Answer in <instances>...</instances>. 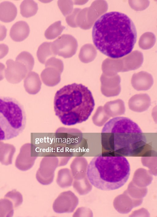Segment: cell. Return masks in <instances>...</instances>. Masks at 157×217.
Returning a JSON list of instances; mask_svg holds the SVG:
<instances>
[{
	"label": "cell",
	"mask_w": 157,
	"mask_h": 217,
	"mask_svg": "<svg viewBox=\"0 0 157 217\" xmlns=\"http://www.w3.org/2000/svg\"><path fill=\"white\" fill-rule=\"evenodd\" d=\"M45 65V69L40 74L42 81L48 86L52 87L56 85L60 81V75L63 69L51 65Z\"/></svg>",
	"instance_id": "obj_13"
},
{
	"label": "cell",
	"mask_w": 157,
	"mask_h": 217,
	"mask_svg": "<svg viewBox=\"0 0 157 217\" xmlns=\"http://www.w3.org/2000/svg\"><path fill=\"white\" fill-rule=\"evenodd\" d=\"M20 13L24 17L28 18L34 15L38 10L37 4L33 0H24L20 6Z\"/></svg>",
	"instance_id": "obj_25"
},
{
	"label": "cell",
	"mask_w": 157,
	"mask_h": 217,
	"mask_svg": "<svg viewBox=\"0 0 157 217\" xmlns=\"http://www.w3.org/2000/svg\"><path fill=\"white\" fill-rule=\"evenodd\" d=\"M80 9L75 8L73 9L71 13L66 17V20L67 24L72 28L77 27L75 24V18L78 12Z\"/></svg>",
	"instance_id": "obj_32"
},
{
	"label": "cell",
	"mask_w": 157,
	"mask_h": 217,
	"mask_svg": "<svg viewBox=\"0 0 157 217\" xmlns=\"http://www.w3.org/2000/svg\"><path fill=\"white\" fill-rule=\"evenodd\" d=\"M79 157H77L72 162L71 166V172L74 180L73 184L88 183V180L87 177L86 162L82 163Z\"/></svg>",
	"instance_id": "obj_15"
},
{
	"label": "cell",
	"mask_w": 157,
	"mask_h": 217,
	"mask_svg": "<svg viewBox=\"0 0 157 217\" xmlns=\"http://www.w3.org/2000/svg\"><path fill=\"white\" fill-rule=\"evenodd\" d=\"M110 117L105 112L103 107L101 106L98 107L92 117L93 123L98 127L102 126L109 119Z\"/></svg>",
	"instance_id": "obj_29"
},
{
	"label": "cell",
	"mask_w": 157,
	"mask_h": 217,
	"mask_svg": "<svg viewBox=\"0 0 157 217\" xmlns=\"http://www.w3.org/2000/svg\"><path fill=\"white\" fill-rule=\"evenodd\" d=\"M107 75L102 73L100 78L102 93L107 97L118 95L121 91L120 76L117 74Z\"/></svg>",
	"instance_id": "obj_12"
},
{
	"label": "cell",
	"mask_w": 157,
	"mask_h": 217,
	"mask_svg": "<svg viewBox=\"0 0 157 217\" xmlns=\"http://www.w3.org/2000/svg\"><path fill=\"white\" fill-rule=\"evenodd\" d=\"M153 82L152 76L144 71H141L134 73L131 80V83L132 87L138 91L149 89L152 86Z\"/></svg>",
	"instance_id": "obj_14"
},
{
	"label": "cell",
	"mask_w": 157,
	"mask_h": 217,
	"mask_svg": "<svg viewBox=\"0 0 157 217\" xmlns=\"http://www.w3.org/2000/svg\"><path fill=\"white\" fill-rule=\"evenodd\" d=\"M61 23L60 21L55 22L47 29L44 33L46 39H53L61 34L65 29V27L61 25Z\"/></svg>",
	"instance_id": "obj_27"
},
{
	"label": "cell",
	"mask_w": 157,
	"mask_h": 217,
	"mask_svg": "<svg viewBox=\"0 0 157 217\" xmlns=\"http://www.w3.org/2000/svg\"><path fill=\"white\" fill-rule=\"evenodd\" d=\"M107 9V2L100 0L94 1L89 7L80 9L76 16L77 27L84 30L90 29L96 19Z\"/></svg>",
	"instance_id": "obj_8"
},
{
	"label": "cell",
	"mask_w": 157,
	"mask_h": 217,
	"mask_svg": "<svg viewBox=\"0 0 157 217\" xmlns=\"http://www.w3.org/2000/svg\"><path fill=\"white\" fill-rule=\"evenodd\" d=\"M15 61L25 65L29 73L32 70L34 64L33 56L30 53L26 51H23L20 53L16 57Z\"/></svg>",
	"instance_id": "obj_28"
},
{
	"label": "cell",
	"mask_w": 157,
	"mask_h": 217,
	"mask_svg": "<svg viewBox=\"0 0 157 217\" xmlns=\"http://www.w3.org/2000/svg\"><path fill=\"white\" fill-rule=\"evenodd\" d=\"M26 123L22 105L16 99L0 97V141L13 138L22 132Z\"/></svg>",
	"instance_id": "obj_6"
},
{
	"label": "cell",
	"mask_w": 157,
	"mask_h": 217,
	"mask_svg": "<svg viewBox=\"0 0 157 217\" xmlns=\"http://www.w3.org/2000/svg\"><path fill=\"white\" fill-rule=\"evenodd\" d=\"M73 179L71 171L68 169H63L58 171L56 182L61 188H66L72 185Z\"/></svg>",
	"instance_id": "obj_24"
},
{
	"label": "cell",
	"mask_w": 157,
	"mask_h": 217,
	"mask_svg": "<svg viewBox=\"0 0 157 217\" xmlns=\"http://www.w3.org/2000/svg\"><path fill=\"white\" fill-rule=\"evenodd\" d=\"M58 166L56 163L53 165H44L41 162L36 175L38 181L44 185L51 183L54 177L55 171Z\"/></svg>",
	"instance_id": "obj_17"
},
{
	"label": "cell",
	"mask_w": 157,
	"mask_h": 217,
	"mask_svg": "<svg viewBox=\"0 0 157 217\" xmlns=\"http://www.w3.org/2000/svg\"><path fill=\"white\" fill-rule=\"evenodd\" d=\"M5 68L4 65L0 63V81L3 80L4 78Z\"/></svg>",
	"instance_id": "obj_35"
},
{
	"label": "cell",
	"mask_w": 157,
	"mask_h": 217,
	"mask_svg": "<svg viewBox=\"0 0 157 217\" xmlns=\"http://www.w3.org/2000/svg\"><path fill=\"white\" fill-rule=\"evenodd\" d=\"M128 3L132 9L138 11L146 9L149 4V1L147 0H129Z\"/></svg>",
	"instance_id": "obj_31"
},
{
	"label": "cell",
	"mask_w": 157,
	"mask_h": 217,
	"mask_svg": "<svg viewBox=\"0 0 157 217\" xmlns=\"http://www.w3.org/2000/svg\"><path fill=\"white\" fill-rule=\"evenodd\" d=\"M130 168L127 159L123 156H97L90 161L86 169L90 183L104 191L115 190L128 181Z\"/></svg>",
	"instance_id": "obj_3"
},
{
	"label": "cell",
	"mask_w": 157,
	"mask_h": 217,
	"mask_svg": "<svg viewBox=\"0 0 157 217\" xmlns=\"http://www.w3.org/2000/svg\"><path fill=\"white\" fill-rule=\"evenodd\" d=\"M92 37L94 44L101 53L117 59L132 51L136 41L137 32L128 16L112 11L105 13L95 22Z\"/></svg>",
	"instance_id": "obj_1"
},
{
	"label": "cell",
	"mask_w": 157,
	"mask_h": 217,
	"mask_svg": "<svg viewBox=\"0 0 157 217\" xmlns=\"http://www.w3.org/2000/svg\"><path fill=\"white\" fill-rule=\"evenodd\" d=\"M7 68L5 76L8 82L13 84L19 83L29 72L25 66L19 62L9 59L6 62Z\"/></svg>",
	"instance_id": "obj_11"
},
{
	"label": "cell",
	"mask_w": 157,
	"mask_h": 217,
	"mask_svg": "<svg viewBox=\"0 0 157 217\" xmlns=\"http://www.w3.org/2000/svg\"><path fill=\"white\" fill-rule=\"evenodd\" d=\"M102 145L110 147L117 152L131 155L143 147L145 138L138 125L129 118L117 117L110 119L101 131Z\"/></svg>",
	"instance_id": "obj_4"
},
{
	"label": "cell",
	"mask_w": 157,
	"mask_h": 217,
	"mask_svg": "<svg viewBox=\"0 0 157 217\" xmlns=\"http://www.w3.org/2000/svg\"><path fill=\"white\" fill-rule=\"evenodd\" d=\"M38 138L36 151L39 156L63 157L80 156L84 152L81 135L71 133H59Z\"/></svg>",
	"instance_id": "obj_5"
},
{
	"label": "cell",
	"mask_w": 157,
	"mask_h": 217,
	"mask_svg": "<svg viewBox=\"0 0 157 217\" xmlns=\"http://www.w3.org/2000/svg\"><path fill=\"white\" fill-rule=\"evenodd\" d=\"M57 4L63 15L65 17L71 13L73 9V2L71 0H59Z\"/></svg>",
	"instance_id": "obj_30"
},
{
	"label": "cell",
	"mask_w": 157,
	"mask_h": 217,
	"mask_svg": "<svg viewBox=\"0 0 157 217\" xmlns=\"http://www.w3.org/2000/svg\"><path fill=\"white\" fill-rule=\"evenodd\" d=\"M52 43L55 55L64 58L71 57L75 55L78 47L76 39L68 34L62 35Z\"/></svg>",
	"instance_id": "obj_9"
},
{
	"label": "cell",
	"mask_w": 157,
	"mask_h": 217,
	"mask_svg": "<svg viewBox=\"0 0 157 217\" xmlns=\"http://www.w3.org/2000/svg\"><path fill=\"white\" fill-rule=\"evenodd\" d=\"M17 14L16 6L9 1H4L0 3V20L8 23L13 21Z\"/></svg>",
	"instance_id": "obj_20"
},
{
	"label": "cell",
	"mask_w": 157,
	"mask_h": 217,
	"mask_svg": "<svg viewBox=\"0 0 157 217\" xmlns=\"http://www.w3.org/2000/svg\"><path fill=\"white\" fill-rule=\"evenodd\" d=\"M9 50L8 46L4 44H0V59L4 57L8 54Z\"/></svg>",
	"instance_id": "obj_33"
},
{
	"label": "cell",
	"mask_w": 157,
	"mask_h": 217,
	"mask_svg": "<svg viewBox=\"0 0 157 217\" xmlns=\"http://www.w3.org/2000/svg\"><path fill=\"white\" fill-rule=\"evenodd\" d=\"M151 105V98L146 93L135 95L130 98L128 102L129 109L136 112H142L147 110Z\"/></svg>",
	"instance_id": "obj_16"
},
{
	"label": "cell",
	"mask_w": 157,
	"mask_h": 217,
	"mask_svg": "<svg viewBox=\"0 0 157 217\" xmlns=\"http://www.w3.org/2000/svg\"><path fill=\"white\" fill-rule=\"evenodd\" d=\"M24 86L29 94H35L40 90L41 82L38 74L33 71L29 72L24 80Z\"/></svg>",
	"instance_id": "obj_19"
},
{
	"label": "cell",
	"mask_w": 157,
	"mask_h": 217,
	"mask_svg": "<svg viewBox=\"0 0 157 217\" xmlns=\"http://www.w3.org/2000/svg\"><path fill=\"white\" fill-rule=\"evenodd\" d=\"M95 106L90 91L81 84L66 85L58 90L54 100L56 115L64 125L72 126L88 120Z\"/></svg>",
	"instance_id": "obj_2"
},
{
	"label": "cell",
	"mask_w": 157,
	"mask_h": 217,
	"mask_svg": "<svg viewBox=\"0 0 157 217\" xmlns=\"http://www.w3.org/2000/svg\"><path fill=\"white\" fill-rule=\"evenodd\" d=\"M78 202L77 197L71 191L64 192L54 201L53 209L57 213H71L77 207Z\"/></svg>",
	"instance_id": "obj_10"
},
{
	"label": "cell",
	"mask_w": 157,
	"mask_h": 217,
	"mask_svg": "<svg viewBox=\"0 0 157 217\" xmlns=\"http://www.w3.org/2000/svg\"><path fill=\"white\" fill-rule=\"evenodd\" d=\"M103 108L110 117L123 115L125 111L124 102L121 99L107 102L104 105Z\"/></svg>",
	"instance_id": "obj_21"
},
{
	"label": "cell",
	"mask_w": 157,
	"mask_h": 217,
	"mask_svg": "<svg viewBox=\"0 0 157 217\" xmlns=\"http://www.w3.org/2000/svg\"><path fill=\"white\" fill-rule=\"evenodd\" d=\"M39 61L41 63L44 64L49 59L55 57L51 42H44L39 47L36 53Z\"/></svg>",
	"instance_id": "obj_22"
},
{
	"label": "cell",
	"mask_w": 157,
	"mask_h": 217,
	"mask_svg": "<svg viewBox=\"0 0 157 217\" xmlns=\"http://www.w3.org/2000/svg\"><path fill=\"white\" fill-rule=\"evenodd\" d=\"M97 55V51L92 44H86L82 47L78 57L82 63H88L93 61Z\"/></svg>",
	"instance_id": "obj_23"
},
{
	"label": "cell",
	"mask_w": 157,
	"mask_h": 217,
	"mask_svg": "<svg viewBox=\"0 0 157 217\" xmlns=\"http://www.w3.org/2000/svg\"><path fill=\"white\" fill-rule=\"evenodd\" d=\"M144 60L143 53L135 50L124 57L117 59L107 58L103 62L101 68L103 73L107 75L117 74L136 70L142 65Z\"/></svg>",
	"instance_id": "obj_7"
},
{
	"label": "cell",
	"mask_w": 157,
	"mask_h": 217,
	"mask_svg": "<svg viewBox=\"0 0 157 217\" xmlns=\"http://www.w3.org/2000/svg\"><path fill=\"white\" fill-rule=\"evenodd\" d=\"M7 29L6 27L0 24V41L3 40L6 37Z\"/></svg>",
	"instance_id": "obj_34"
},
{
	"label": "cell",
	"mask_w": 157,
	"mask_h": 217,
	"mask_svg": "<svg viewBox=\"0 0 157 217\" xmlns=\"http://www.w3.org/2000/svg\"><path fill=\"white\" fill-rule=\"evenodd\" d=\"M156 42V37L153 33L146 32L140 36L138 44L140 47L144 50H147L152 48Z\"/></svg>",
	"instance_id": "obj_26"
},
{
	"label": "cell",
	"mask_w": 157,
	"mask_h": 217,
	"mask_svg": "<svg viewBox=\"0 0 157 217\" xmlns=\"http://www.w3.org/2000/svg\"><path fill=\"white\" fill-rule=\"evenodd\" d=\"M30 28L26 22L24 21H19L14 24L11 28L10 36L15 41H23L29 36Z\"/></svg>",
	"instance_id": "obj_18"
}]
</instances>
